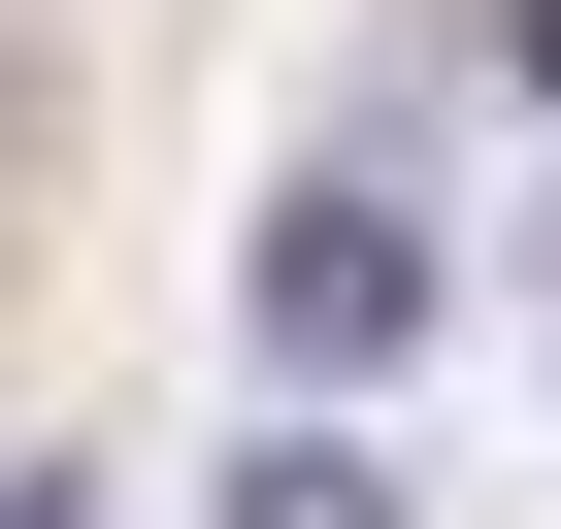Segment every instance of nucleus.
<instances>
[{
	"instance_id": "obj_1",
	"label": "nucleus",
	"mask_w": 561,
	"mask_h": 529,
	"mask_svg": "<svg viewBox=\"0 0 561 529\" xmlns=\"http://www.w3.org/2000/svg\"><path fill=\"white\" fill-rule=\"evenodd\" d=\"M430 331V232L397 199H298V232H264V364H397Z\"/></svg>"
},
{
	"instance_id": "obj_2",
	"label": "nucleus",
	"mask_w": 561,
	"mask_h": 529,
	"mask_svg": "<svg viewBox=\"0 0 561 529\" xmlns=\"http://www.w3.org/2000/svg\"><path fill=\"white\" fill-rule=\"evenodd\" d=\"M231 529H397V463H364V430H264V463H231Z\"/></svg>"
},
{
	"instance_id": "obj_3",
	"label": "nucleus",
	"mask_w": 561,
	"mask_h": 529,
	"mask_svg": "<svg viewBox=\"0 0 561 529\" xmlns=\"http://www.w3.org/2000/svg\"><path fill=\"white\" fill-rule=\"evenodd\" d=\"M495 67H528V100H561V0H495Z\"/></svg>"
}]
</instances>
